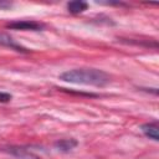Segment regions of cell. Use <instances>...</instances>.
<instances>
[{"instance_id":"3957f363","label":"cell","mask_w":159,"mask_h":159,"mask_svg":"<svg viewBox=\"0 0 159 159\" xmlns=\"http://www.w3.org/2000/svg\"><path fill=\"white\" fill-rule=\"evenodd\" d=\"M142 132L144 133L145 137H148L149 139L153 140H159V127L157 122H152V123H145L140 127Z\"/></svg>"},{"instance_id":"6da1fadb","label":"cell","mask_w":159,"mask_h":159,"mask_svg":"<svg viewBox=\"0 0 159 159\" xmlns=\"http://www.w3.org/2000/svg\"><path fill=\"white\" fill-rule=\"evenodd\" d=\"M60 78L65 82L84 86H96L103 87L109 83L111 77L102 70L97 68H75L65 71L60 75Z\"/></svg>"},{"instance_id":"8992f818","label":"cell","mask_w":159,"mask_h":159,"mask_svg":"<svg viewBox=\"0 0 159 159\" xmlns=\"http://www.w3.org/2000/svg\"><path fill=\"white\" fill-rule=\"evenodd\" d=\"M77 140L75 139H60L55 143V147L58 149V150H62V152H68L71 149H73L75 147H77Z\"/></svg>"},{"instance_id":"52a82bcc","label":"cell","mask_w":159,"mask_h":159,"mask_svg":"<svg viewBox=\"0 0 159 159\" xmlns=\"http://www.w3.org/2000/svg\"><path fill=\"white\" fill-rule=\"evenodd\" d=\"M11 99V94L6 93V92H0V102L1 103H6Z\"/></svg>"},{"instance_id":"277c9868","label":"cell","mask_w":159,"mask_h":159,"mask_svg":"<svg viewBox=\"0 0 159 159\" xmlns=\"http://www.w3.org/2000/svg\"><path fill=\"white\" fill-rule=\"evenodd\" d=\"M0 46H6V47H10V48L16 50L19 52H27V50L25 47L19 45L15 40H12V37H10L9 35L2 34V32H0Z\"/></svg>"},{"instance_id":"5b68a950","label":"cell","mask_w":159,"mask_h":159,"mask_svg":"<svg viewBox=\"0 0 159 159\" xmlns=\"http://www.w3.org/2000/svg\"><path fill=\"white\" fill-rule=\"evenodd\" d=\"M87 7H88V4L84 2V1H81V0L71 1V2L67 4V10L71 14H81L84 10H87Z\"/></svg>"},{"instance_id":"7a4b0ae2","label":"cell","mask_w":159,"mask_h":159,"mask_svg":"<svg viewBox=\"0 0 159 159\" xmlns=\"http://www.w3.org/2000/svg\"><path fill=\"white\" fill-rule=\"evenodd\" d=\"M7 29L11 30H31V31H39L43 29V24L32 21V20H16L12 22H9L6 25Z\"/></svg>"}]
</instances>
